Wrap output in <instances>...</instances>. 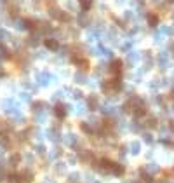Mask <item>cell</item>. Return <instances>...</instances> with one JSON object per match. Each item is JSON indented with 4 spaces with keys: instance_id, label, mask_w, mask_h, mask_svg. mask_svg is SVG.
<instances>
[{
    "instance_id": "cell-29",
    "label": "cell",
    "mask_w": 174,
    "mask_h": 183,
    "mask_svg": "<svg viewBox=\"0 0 174 183\" xmlns=\"http://www.w3.org/2000/svg\"><path fill=\"white\" fill-rule=\"evenodd\" d=\"M153 38H155V42H162V40H164V33H162V32L159 30V32L153 35Z\"/></svg>"
},
{
    "instance_id": "cell-13",
    "label": "cell",
    "mask_w": 174,
    "mask_h": 183,
    "mask_svg": "<svg viewBox=\"0 0 174 183\" xmlns=\"http://www.w3.org/2000/svg\"><path fill=\"white\" fill-rule=\"evenodd\" d=\"M0 145L4 148H11V140H9V136H7V133H2V131H0Z\"/></svg>"
},
{
    "instance_id": "cell-32",
    "label": "cell",
    "mask_w": 174,
    "mask_h": 183,
    "mask_svg": "<svg viewBox=\"0 0 174 183\" xmlns=\"http://www.w3.org/2000/svg\"><path fill=\"white\" fill-rule=\"evenodd\" d=\"M143 138H145L146 143H152V141H153V138H152V134H150V133H145V134H143Z\"/></svg>"
},
{
    "instance_id": "cell-16",
    "label": "cell",
    "mask_w": 174,
    "mask_h": 183,
    "mask_svg": "<svg viewBox=\"0 0 174 183\" xmlns=\"http://www.w3.org/2000/svg\"><path fill=\"white\" fill-rule=\"evenodd\" d=\"M7 180L11 183H19V181H23V175H21V173H12V175H9Z\"/></svg>"
},
{
    "instance_id": "cell-20",
    "label": "cell",
    "mask_w": 174,
    "mask_h": 183,
    "mask_svg": "<svg viewBox=\"0 0 174 183\" xmlns=\"http://www.w3.org/2000/svg\"><path fill=\"white\" fill-rule=\"evenodd\" d=\"M21 161V155L19 154H12L11 155V159H9V162H11V166H18Z\"/></svg>"
},
{
    "instance_id": "cell-7",
    "label": "cell",
    "mask_w": 174,
    "mask_h": 183,
    "mask_svg": "<svg viewBox=\"0 0 174 183\" xmlns=\"http://www.w3.org/2000/svg\"><path fill=\"white\" fill-rule=\"evenodd\" d=\"M54 113L57 119H64L66 117V106L64 105H56L54 106Z\"/></svg>"
},
{
    "instance_id": "cell-12",
    "label": "cell",
    "mask_w": 174,
    "mask_h": 183,
    "mask_svg": "<svg viewBox=\"0 0 174 183\" xmlns=\"http://www.w3.org/2000/svg\"><path fill=\"white\" fill-rule=\"evenodd\" d=\"M37 32H38V33H42V35H45V33H51V32H52V26H51L49 23H40Z\"/></svg>"
},
{
    "instance_id": "cell-33",
    "label": "cell",
    "mask_w": 174,
    "mask_h": 183,
    "mask_svg": "<svg viewBox=\"0 0 174 183\" xmlns=\"http://www.w3.org/2000/svg\"><path fill=\"white\" fill-rule=\"evenodd\" d=\"M84 108H85V106H84L82 103H78V105H77V110H75V112L80 115V113H84Z\"/></svg>"
},
{
    "instance_id": "cell-3",
    "label": "cell",
    "mask_w": 174,
    "mask_h": 183,
    "mask_svg": "<svg viewBox=\"0 0 174 183\" xmlns=\"http://www.w3.org/2000/svg\"><path fill=\"white\" fill-rule=\"evenodd\" d=\"M87 108H89V110H96V108H99V98H97L96 94L87 96Z\"/></svg>"
},
{
    "instance_id": "cell-2",
    "label": "cell",
    "mask_w": 174,
    "mask_h": 183,
    "mask_svg": "<svg viewBox=\"0 0 174 183\" xmlns=\"http://www.w3.org/2000/svg\"><path fill=\"white\" fill-rule=\"evenodd\" d=\"M51 78H52L51 73H47V72H40V73H37L35 80H37V84L38 85H49L51 84Z\"/></svg>"
},
{
    "instance_id": "cell-11",
    "label": "cell",
    "mask_w": 174,
    "mask_h": 183,
    "mask_svg": "<svg viewBox=\"0 0 174 183\" xmlns=\"http://www.w3.org/2000/svg\"><path fill=\"white\" fill-rule=\"evenodd\" d=\"M49 14H51V18H54V19H57V21H61V18H63V14H64V11L52 7L51 11H49Z\"/></svg>"
},
{
    "instance_id": "cell-6",
    "label": "cell",
    "mask_w": 174,
    "mask_h": 183,
    "mask_svg": "<svg viewBox=\"0 0 174 183\" xmlns=\"http://www.w3.org/2000/svg\"><path fill=\"white\" fill-rule=\"evenodd\" d=\"M80 161L85 162V164H87V162H92V161H94L92 152H90V150H82V152H80Z\"/></svg>"
},
{
    "instance_id": "cell-5",
    "label": "cell",
    "mask_w": 174,
    "mask_h": 183,
    "mask_svg": "<svg viewBox=\"0 0 174 183\" xmlns=\"http://www.w3.org/2000/svg\"><path fill=\"white\" fill-rule=\"evenodd\" d=\"M138 61H139V54L134 52V51H129V54H127V65L129 66H134Z\"/></svg>"
},
{
    "instance_id": "cell-1",
    "label": "cell",
    "mask_w": 174,
    "mask_h": 183,
    "mask_svg": "<svg viewBox=\"0 0 174 183\" xmlns=\"http://www.w3.org/2000/svg\"><path fill=\"white\" fill-rule=\"evenodd\" d=\"M169 63H171V56H169V52H159V54H157V65H159L162 70L167 68Z\"/></svg>"
},
{
    "instance_id": "cell-39",
    "label": "cell",
    "mask_w": 174,
    "mask_h": 183,
    "mask_svg": "<svg viewBox=\"0 0 174 183\" xmlns=\"http://www.w3.org/2000/svg\"><path fill=\"white\" fill-rule=\"evenodd\" d=\"M61 96H63V92H61V91H57V92H56V94H54V98H56V99H59V98H61Z\"/></svg>"
},
{
    "instance_id": "cell-4",
    "label": "cell",
    "mask_w": 174,
    "mask_h": 183,
    "mask_svg": "<svg viewBox=\"0 0 174 183\" xmlns=\"http://www.w3.org/2000/svg\"><path fill=\"white\" fill-rule=\"evenodd\" d=\"M77 23H78L80 26H84V28L89 26V18H87V12H85V11H82L80 14L77 16Z\"/></svg>"
},
{
    "instance_id": "cell-9",
    "label": "cell",
    "mask_w": 174,
    "mask_h": 183,
    "mask_svg": "<svg viewBox=\"0 0 174 183\" xmlns=\"http://www.w3.org/2000/svg\"><path fill=\"white\" fill-rule=\"evenodd\" d=\"M110 70L113 72V73H120V70H122V61H120V59H113V61H111V65H110Z\"/></svg>"
},
{
    "instance_id": "cell-30",
    "label": "cell",
    "mask_w": 174,
    "mask_h": 183,
    "mask_svg": "<svg viewBox=\"0 0 174 183\" xmlns=\"http://www.w3.org/2000/svg\"><path fill=\"white\" fill-rule=\"evenodd\" d=\"M146 126L148 127H157V119H155V117H150L148 122H146Z\"/></svg>"
},
{
    "instance_id": "cell-34",
    "label": "cell",
    "mask_w": 174,
    "mask_h": 183,
    "mask_svg": "<svg viewBox=\"0 0 174 183\" xmlns=\"http://www.w3.org/2000/svg\"><path fill=\"white\" fill-rule=\"evenodd\" d=\"M131 47H132V40H129V42H125L124 45H122V49H124V51H129Z\"/></svg>"
},
{
    "instance_id": "cell-22",
    "label": "cell",
    "mask_w": 174,
    "mask_h": 183,
    "mask_svg": "<svg viewBox=\"0 0 174 183\" xmlns=\"http://www.w3.org/2000/svg\"><path fill=\"white\" fill-rule=\"evenodd\" d=\"M160 32H162V33H164V35H172L174 33V28L172 26H160Z\"/></svg>"
},
{
    "instance_id": "cell-43",
    "label": "cell",
    "mask_w": 174,
    "mask_h": 183,
    "mask_svg": "<svg viewBox=\"0 0 174 183\" xmlns=\"http://www.w3.org/2000/svg\"><path fill=\"white\" fill-rule=\"evenodd\" d=\"M167 2H174V0H167Z\"/></svg>"
},
{
    "instance_id": "cell-45",
    "label": "cell",
    "mask_w": 174,
    "mask_h": 183,
    "mask_svg": "<svg viewBox=\"0 0 174 183\" xmlns=\"http://www.w3.org/2000/svg\"><path fill=\"white\" fill-rule=\"evenodd\" d=\"M94 183H99V181H94Z\"/></svg>"
},
{
    "instance_id": "cell-38",
    "label": "cell",
    "mask_w": 174,
    "mask_h": 183,
    "mask_svg": "<svg viewBox=\"0 0 174 183\" xmlns=\"http://www.w3.org/2000/svg\"><path fill=\"white\" fill-rule=\"evenodd\" d=\"M37 152H38V154H45V148L42 147V145H38V147H37Z\"/></svg>"
},
{
    "instance_id": "cell-26",
    "label": "cell",
    "mask_w": 174,
    "mask_h": 183,
    "mask_svg": "<svg viewBox=\"0 0 174 183\" xmlns=\"http://www.w3.org/2000/svg\"><path fill=\"white\" fill-rule=\"evenodd\" d=\"M148 23L152 25V26H157V23H159V18L155 14H148Z\"/></svg>"
},
{
    "instance_id": "cell-25",
    "label": "cell",
    "mask_w": 174,
    "mask_h": 183,
    "mask_svg": "<svg viewBox=\"0 0 174 183\" xmlns=\"http://www.w3.org/2000/svg\"><path fill=\"white\" fill-rule=\"evenodd\" d=\"M23 175V181H31L33 180V173L31 171H25V173H21Z\"/></svg>"
},
{
    "instance_id": "cell-21",
    "label": "cell",
    "mask_w": 174,
    "mask_h": 183,
    "mask_svg": "<svg viewBox=\"0 0 174 183\" xmlns=\"http://www.w3.org/2000/svg\"><path fill=\"white\" fill-rule=\"evenodd\" d=\"M97 51H99L97 54H103L104 58H110V56H111V51L106 49V47H103V45H99V47H97Z\"/></svg>"
},
{
    "instance_id": "cell-42",
    "label": "cell",
    "mask_w": 174,
    "mask_h": 183,
    "mask_svg": "<svg viewBox=\"0 0 174 183\" xmlns=\"http://www.w3.org/2000/svg\"><path fill=\"white\" fill-rule=\"evenodd\" d=\"M115 2H117V4H122V2H124V0H115Z\"/></svg>"
},
{
    "instance_id": "cell-40",
    "label": "cell",
    "mask_w": 174,
    "mask_h": 183,
    "mask_svg": "<svg viewBox=\"0 0 174 183\" xmlns=\"http://www.w3.org/2000/svg\"><path fill=\"white\" fill-rule=\"evenodd\" d=\"M169 129H171V131H174V120H171V122H169Z\"/></svg>"
},
{
    "instance_id": "cell-17",
    "label": "cell",
    "mask_w": 174,
    "mask_h": 183,
    "mask_svg": "<svg viewBox=\"0 0 174 183\" xmlns=\"http://www.w3.org/2000/svg\"><path fill=\"white\" fill-rule=\"evenodd\" d=\"M139 148H141V145H139L138 141H131V143H129V152H131V154H139Z\"/></svg>"
},
{
    "instance_id": "cell-14",
    "label": "cell",
    "mask_w": 174,
    "mask_h": 183,
    "mask_svg": "<svg viewBox=\"0 0 174 183\" xmlns=\"http://www.w3.org/2000/svg\"><path fill=\"white\" fill-rule=\"evenodd\" d=\"M45 103L44 101H37V103H33L31 105V110H33V113H40V112H45Z\"/></svg>"
},
{
    "instance_id": "cell-19",
    "label": "cell",
    "mask_w": 174,
    "mask_h": 183,
    "mask_svg": "<svg viewBox=\"0 0 174 183\" xmlns=\"http://www.w3.org/2000/svg\"><path fill=\"white\" fill-rule=\"evenodd\" d=\"M75 82H78V84H84V82H87V77L84 75L82 72H78V73H75Z\"/></svg>"
},
{
    "instance_id": "cell-35",
    "label": "cell",
    "mask_w": 174,
    "mask_h": 183,
    "mask_svg": "<svg viewBox=\"0 0 174 183\" xmlns=\"http://www.w3.org/2000/svg\"><path fill=\"white\" fill-rule=\"evenodd\" d=\"M78 180V175H70V183H77Z\"/></svg>"
},
{
    "instance_id": "cell-28",
    "label": "cell",
    "mask_w": 174,
    "mask_h": 183,
    "mask_svg": "<svg viewBox=\"0 0 174 183\" xmlns=\"http://www.w3.org/2000/svg\"><path fill=\"white\" fill-rule=\"evenodd\" d=\"M80 127H82V131H84V133L92 134V126H90V124H85V122H84V124H82Z\"/></svg>"
},
{
    "instance_id": "cell-27",
    "label": "cell",
    "mask_w": 174,
    "mask_h": 183,
    "mask_svg": "<svg viewBox=\"0 0 174 183\" xmlns=\"http://www.w3.org/2000/svg\"><path fill=\"white\" fill-rule=\"evenodd\" d=\"M64 171H66V164H63V162H57V164H56V173H64Z\"/></svg>"
},
{
    "instance_id": "cell-44",
    "label": "cell",
    "mask_w": 174,
    "mask_h": 183,
    "mask_svg": "<svg viewBox=\"0 0 174 183\" xmlns=\"http://www.w3.org/2000/svg\"><path fill=\"white\" fill-rule=\"evenodd\" d=\"M153 2H159V0H153Z\"/></svg>"
},
{
    "instance_id": "cell-10",
    "label": "cell",
    "mask_w": 174,
    "mask_h": 183,
    "mask_svg": "<svg viewBox=\"0 0 174 183\" xmlns=\"http://www.w3.org/2000/svg\"><path fill=\"white\" fill-rule=\"evenodd\" d=\"M45 47L51 51H56V49H59V44H57V40L56 38H45Z\"/></svg>"
},
{
    "instance_id": "cell-15",
    "label": "cell",
    "mask_w": 174,
    "mask_h": 183,
    "mask_svg": "<svg viewBox=\"0 0 174 183\" xmlns=\"http://www.w3.org/2000/svg\"><path fill=\"white\" fill-rule=\"evenodd\" d=\"M38 37H40V33H38V32H35L33 35L26 40V44H28V45H33V47H35V45H38V42H40V40H38Z\"/></svg>"
},
{
    "instance_id": "cell-24",
    "label": "cell",
    "mask_w": 174,
    "mask_h": 183,
    "mask_svg": "<svg viewBox=\"0 0 174 183\" xmlns=\"http://www.w3.org/2000/svg\"><path fill=\"white\" fill-rule=\"evenodd\" d=\"M80 2V7H82V11H87V9L92 5V0H78Z\"/></svg>"
},
{
    "instance_id": "cell-23",
    "label": "cell",
    "mask_w": 174,
    "mask_h": 183,
    "mask_svg": "<svg viewBox=\"0 0 174 183\" xmlns=\"http://www.w3.org/2000/svg\"><path fill=\"white\" fill-rule=\"evenodd\" d=\"M146 171H148V173H155V171H159V166H157L155 162H148V164H146Z\"/></svg>"
},
{
    "instance_id": "cell-41",
    "label": "cell",
    "mask_w": 174,
    "mask_h": 183,
    "mask_svg": "<svg viewBox=\"0 0 174 183\" xmlns=\"http://www.w3.org/2000/svg\"><path fill=\"white\" fill-rule=\"evenodd\" d=\"M169 49H171V54H172V56H174V44H172V45H171V47H169Z\"/></svg>"
},
{
    "instance_id": "cell-18",
    "label": "cell",
    "mask_w": 174,
    "mask_h": 183,
    "mask_svg": "<svg viewBox=\"0 0 174 183\" xmlns=\"http://www.w3.org/2000/svg\"><path fill=\"white\" fill-rule=\"evenodd\" d=\"M66 141H68V145H71V147H77V143H78V140H77L75 134H66Z\"/></svg>"
},
{
    "instance_id": "cell-8",
    "label": "cell",
    "mask_w": 174,
    "mask_h": 183,
    "mask_svg": "<svg viewBox=\"0 0 174 183\" xmlns=\"http://www.w3.org/2000/svg\"><path fill=\"white\" fill-rule=\"evenodd\" d=\"M124 166H122V164H117V162H113V164H111V173H113V175L115 176H122L124 175Z\"/></svg>"
},
{
    "instance_id": "cell-36",
    "label": "cell",
    "mask_w": 174,
    "mask_h": 183,
    "mask_svg": "<svg viewBox=\"0 0 174 183\" xmlns=\"http://www.w3.org/2000/svg\"><path fill=\"white\" fill-rule=\"evenodd\" d=\"M21 99H23V101H30V94H28V92H23V94H21Z\"/></svg>"
},
{
    "instance_id": "cell-31",
    "label": "cell",
    "mask_w": 174,
    "mask_h": 183,
    "mask_svg": "<svg viewBox=\"0 0 174 183\" xmlns=\"http://www.w3.org/2000/svg\"><path fill=\"white\" fill-rule=\"evenodd\" d=\"M7 38H9V33L4 28H0V40H7Z\"/></svg>"
},
{
    "instance_id": "cell-37",
    "label": "cell",
    "mask_w": 174,
    "mask_h": 183,
    "mask_svg": "<svg viewBox=\"0 0 174 183\" xmlns=\"http://www.w3.org/2000/svg\"><path fill=\"white\" fill-rule=\"evenodd\" d=\"M71 96H73L75 99H80V98H82V92H80V91H75L73 94H71Z\"/></svg>"
}]
</instances>
